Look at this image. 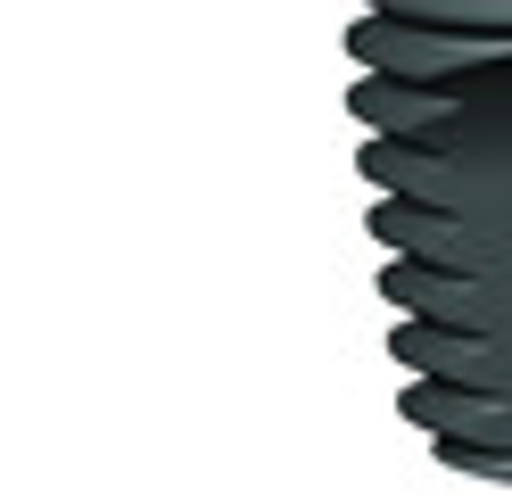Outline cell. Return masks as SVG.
I'll return each mask as SVG.
<instances>
[{
  "label": "cell",
  "instance_id": "1",
  "mask_svg": "<svg viewBox=\"0 0 512 504\" xmlns=\"http://www.w3.org/2000/svg\"><path fill=\"white\" fill-rule=\"evenodd\" d=\"M364 174L380 191H397V199H430V207H455V215H512V141H496V149H430V141L372 133Z\"/></svg>",
  "mask_w": 512,
  "mask_h": 504
},
{
  "label": "cell",
  "instance_id": "2",
  "mask_svg": "<svg viewBox=\"0 0 512 504\" xmlns=\"http://www.w3.org/2000/svg\"><path fill=\"white\" fill-rule=\"evenodd\" d=\"M405 314H430V323H463V331H512V273H455L430 257H397L380 273Z\"/></svg>",
  "mask_w": 512,
  "mask_h": 504
},
{
  "label": "cell",
  "instance_id": "3",
  "mask_svg": "<svg viewBox=\"0 0 512 504\" xmlns=\"http://www.w3.org/2000/svg\"><path fill=\"white\" fill-rule=\"evenodd\" d=\"M389 348H397L405 372H438V381L512 397V331H463V323H430V314H413V323H397Z\"/></svg>",
  "mask_w": 512,
  "mask_h": 504
},
{
  "label": "cell",
  "instance_id": "4",
  "mask_svg": "<svg viewBox=\"0 0 512 504\" xmlns=\"http://www.w3.org/2000/svg\"><path fill=\"white\" fill-rule=\"evenodd\" d=\"M405 422H422L430 438H488V447H512V397H496V389H463V381H438V372H413Z\"/></svg>",
  "mask_w": 512,
  "mask_h": 504
},
{
  "label": "cell",
  "instance_id": "5",
  "mask_svg": "<svg viewBox=\"0 0 512 504\" xmlns=\"http://www.w3.org/2000/svg\"><path fill=\"white\" fill-rule=\"evenodd\" d=\"M389 17H438V25H512V0H364Z\"/></svg>",
  "mask_w": 512,
  "mask_h": 504
}]
</instances>
